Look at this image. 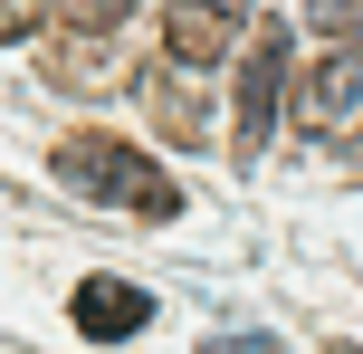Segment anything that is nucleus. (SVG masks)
I'll use <instances>...</instances> for the list:
<instances>
[{"label":"nucleus","instance_id":"8","mask_svg":"<svg viewBox=\"0 0 363 354\" xmlns=\"http://www.w3.org/2000/svg\"><path fill=\"white\" fill-rule=\"evenodd\" d=\"M38 19H48V10H38V0H0V38H29Z\"/></svg>","mask_w":363,"mask_h":354},{"label":"nucleus","instance_id":"2","mask_svg":"<svg viewBox=\"0 0 363 354\" xmlns=\"http://www.w3.org/2000/svg\"><path fill=\"white\" fill-rule=\"evenodd\" d=\"M287 96H296V125L315 144H354L363 134V48H325Z\"/></svg>","mask_w":363,"mask_h":354},{"label":"nucleus","instance_id":"6","mask_svg":"<svg viewBox=\"0 0 363 354\" xmlns=\"http://www.w3.org/2000/svg\"><path fill=\"white\" fill-rule=\"evenodd\" d=\"M38 10H48V19H67V29H96V38H106L115 19L134 10V0H38Z\"/></svg>","mask_w":363,"mask_h":354},{"label":"nucleus","instance_id":"1","mask_svg":"<svg viewBox=\"0 0 363 354\" xmlns=\"http://www.w3.org/2000/svg\"><path fill=\"white\" fill-rule=\"evenodd\" d=\"M57 172H67V192L115 201V211H134V221H172V211H182V182H172L163 163H144L134 144H115V134H77V144H57Z\"/></svg>","mask_w":363,"mask_h":354},{"label":"nucleus","instance_id":"9","mask_svg":"<svg viewBox=\"0 0 363 354\" xmlns=\"http://www.w3.org/2000/svg\"><path fill=\"white\" fill-rule=\"evenodd\" d=\"M201 354H277V336H258V326H249V336H211Z\"/></svg>","mask_w":363,"mask_h":354},{"label":"nucleus","instance_id":"3","mask_svg":"<svg viewBox=\"0 0 363 354\" xmlns=\"http://www.w3.org/2000/svg\"><path fill=\"white\" fill-rule=\"evenodd\" d=\"M277 96H287V29H258L249 38V67H239V153H268V134H277Z\"/></svg>","mask_w":363,"mask_h":354},{"label":"nucleus","instance_id":"4","mask_svg":"<svg viewBox=\"0 0 363 354\" xmlns=\"http://www.w3.org/2000/svg\"><path fill=\"white\" fill-rule=\"evenodd\" d=\"M249 38V0H163V48L182 67H220Z\"/></svg>","mask_w":363,"mask_h":354},{"label":"nucleus","instance_id":"5","mask_svg":"<svg viewBox=\"0 0 363 354\" xmlns=\"http://www.w3.org/2000/svg\"><path fill=\"white\" fill-rule=\"evenodd\" d=\"M67 316H77V336H86V345H125V336H144V326H153V297H144L134 278H86V287L67 297Z\"/></svg>","mask_w":363,"mask_h":354},{"label":"nucleus","instance_id":"7","mask_svg":"<svg viewBox=\"0 0 363 354\" xmlns=\"http://www.w3.org/2000/svg\"><path fill=\"white\" fill-rule=\"evenodd\" d=\"M315 29H363V0H306Z\"/></svg>","mask_w":363,"mask_h":354}]
</instances>
